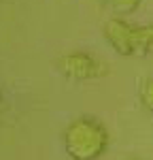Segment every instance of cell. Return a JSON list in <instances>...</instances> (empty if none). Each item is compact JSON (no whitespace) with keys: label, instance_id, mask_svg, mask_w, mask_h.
<instances>
[{"label":"cell","instance_id":"cell-1","mask_svg":"<svg viewBox=\"0 0 153 160\" xmlns=\"http://www.w3.org/2000/svg\"><path fill=\"white\" fill-rule=\"evenodd\" d=\"M62 143L68 158L98 160L109 148V130L100 120L91 115H81L66 126Z\"/></svg>","mask_w":153,"mask_h":160},{"label":"cell","instance_id":"cell-2","mask_svg":"<svg viewBox=\"0 0 153 160\" xmlns=\"http://www.w3.org/2000/svg\"><path fill=\"white\" fill-rule=\"evenodd\" d=\"M106 43L119 56H138V26L128 22L126 17H111L102 26Z\"/></svg>","mask_w":153,"mask_h":160},{"label":"cell","instance_id":"cell-3","mask_svg":"<svg viewBox=\"0 0 153 160\" xmlns=\"http://www.w3.org/2000/svg\"><path fill=\"white\" fill-rule=\"evenodd\" d=\"M60 73L70 81H89L106 75V66L87 51H70L58 60Z\"/></svg>","mask_w":153,"mask_h":160},{"label":"cell","instance_id":"cell-4","mask_svg":"<svg viewBox=\"0 0 153 160\" xmlns=\"http://www.w3.org/2000/svg\"><path fill=\"white\" fill-rule=\"evenodd\" d=\"M138 56L153 58V24L138 26Z\"/></svg>","mask_w":153,"mask_h":160},{"label":"cell","instance_id":"cell-5","mask_svg":"<svg viewBox=\"0 0 153 160\" xmlns=\"http://www.w3.org/2000/svg\"><path fill=\"white\" fill-rule=\"evenodd\" d=\"M138 98H140V105H142L147 111L153 113V77H147V79L140 81Z\"/></svg>","mask_w":153,"mask_h":160},{"label":"cell","instance_id":"cell-6","mask_svg":"<svg viewBox=\"0 0 153 160\" xmlns=\"http://www.w3.org/2000/svg\"><path fill=\"white\" fill-rule=\"evenodd\" d=\"M142 0H111V7L117 15H130L140 7Z\"/></svg>","mask_w":153,"mask_h":160},{"label":"cell","instance_id":"cell-7","mask_svg":"<svg viewBox=\"0 0 153 160\" xmlns=\"http://www.w3.org/2000/svg\"><path fill=\"white\" fill-rule=\"evenodd\" d=\"M126 160H136V158H126Z\"/></svg>","mask_w":153,"mask_h":160}]
</instances>
